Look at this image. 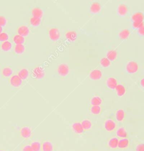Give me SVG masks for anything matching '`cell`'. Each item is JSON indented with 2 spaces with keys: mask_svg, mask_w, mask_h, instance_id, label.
Segmentation results:
<instances>
[{
  "mask_svg": "<svg viewBox=\"0 0 144 151\" xmlns=\"http://www.w3.org/2000/svg\"><path fill=\"white\" fill-rule=\"evenodd\" d=\"M2 73H3L4 76L8 77V76H10L12 75V70L10 68H6L3 70Z\"/></svg>",
  "mask_w": 144,
  "mask_h": 151,
  "instance_id": "cell-33",
  "label": "cell"
},
{
  "mask_svg": "<svg viewBox=\"0 0 144 151\" xmlns=\"http://www.w3.org/2000/svg\"><path fill=\"white\" fill-rule=\"evenodd\" d=\"M14 41L17 45H22L24 42V38L21 35H17L14 37Z\"/></svg>",
  "mask_w": 144,
  "mask_h": 151,
  "instance_id": "cell-23",
  "label": "cell"
},
{
  "mask_svg": "<svg viewBox=\"0 0 144 151\" xmlns=\"http://www.w3.org/2000/svg\"><path fill=\"white\" fill-rule=\"evenodd\" d=\"M101 9V5L98 2H94L92 4V5L91 6L90 10L91 12H93V13H96L98 12Z\"/></svg>",
  "mask_w": 144,
  "mask_h": 151,
  "instance_id": "cell-14",
  "label": "cell"
},
{
  "mask_svg": "<svg viewBox=\"0 0 144 151\" xmlns=\"http://www.w3.org/2000/svg\"><path fill=\"white\" fill-rule=\"evenodd\" d=\"M2 32V27L0 26V34H1Z\"/></svg>",
  "mask_w": 144,
  "mask_h": 151,
  "instance_id": "cell-43",
  "label": "cell"
},
{
  "mask_svg": "<svg viewBox=\"0 0 144 151\" xmlns=\"http://www.w3.org/2000/svg\"><path fill=\"white\" fill-rule=\"evenodd\" d=\"M69 67L66 64H61L58 68V72L62 76H67L69 73Z\"/></svg>",
  "mask_w": 144,
  "mask_h": 151,
  "instance_id": "cell-3",
  "label": "cell"
},
{
  "mask_svg": "<svg viewBox=\"0 0 144 151\" xmlns=\"http://www.w3.org/2000/svg\"><path fill=\"white\" fill-rule=\"evenodd\" d=\"M12 46L11 43L8 42V41H6V42H5L2 45L1 48H2L3 51H8L10 50V49L12 48Z\"/></svg>",
  "mask_w": 144,
  "mask_h": 151,
  "instance_id": "cell-24",
  "label": "cell"
},
{
  "mask_svg": "<svg viewBox=\"0 0 144 151\" xmlns=\"http://www.w3.org/2000/svg\"><path fill=\"white\" fill-rule=\"evenodd\" d=\"M117 134L118 137L123 138H126L128 136L126 131L124 128H122L119 129L117 132Z\"/></svg>",
  "mask_w": 144,
  "mask_h": 151,
  "instance_id": "cell-18",
  "label": "cell"
},
{
  "mask_svg": "<svg viewBox=\"0 0 144 151\" xmlns=\"http://www.w3.org/2000/svg\"><path fill=\"white\" fill-rule=\"evenodd\" d=\"M18 76L22 79H25L28 76V71L27 69H23L19 73Z\"/></svg>",
  "mask_w": 144,
  "mask_h": 151,
  "instance_id": "cell-27",
  "label": "cell"
},
{
  "mask_svg": "<svg viewBox=\"0 0 144 151\" xmlns=\"http://www.w3.org/2000/svg\"><path fill=\"white\" fill-rule=\"evenodd\" d=\"M118 142H119V140L117 139V138H112L110 140L109 143H108V145L110 148H115L118 147Z\"/></svg>",
  "mask_w": 144,
  "mask_h": 151,
  "instance_id": "cell-21",
  "label": "cell"
},
{
  "mask_svg": "<svg viewBox=\"0 0 144 151\" xmlns=\"http://www.w3.org/2000/svg\"><path fill=\"white\" fill-rule=\"evenodd\" d=\"M138 33L141 35H144V26L142 27L141 28L138 29Z\"/></svg>",
  "mask_w": 144,
  "mask_h": 151,
  "instance_id": "cell-41",
  "label": "cell"
},
{
  "mask_svg": "<svg viewBox=\"0 0 144 151\" xmlns=\"http://www.w3.org/2000/svg\"><path fill=\"white\" fill-rule=\"evenodd\" d=\"M73 129L77 133L81 134L83 133L84 129L83 128L82 124L80 122H75L73 125Z\"/></svg>",
  "mask_w": 144,
  "mask_h": 151,
  "instance_id": "cell-11",
  "label": "cell"
},
{
  "mask_svg": "<svg viewBox=\"0 0 144 151\" xmlns=\"http://www.w3.org/2000/svg\"><path fill=\"white\" fill-rule=\"evenodd\" d=\"M32 14L35 18L40 19L43 15V12L40 8H35L32 11Z\"/></svg>",
  "mask_w": 144,
  "mask_h": 151,
  "instance_id": "cell-15",
  "label": "cell"
},
{
  "mask_svg": "<svg viewBox=\"0 0 144 151\" xmlns=\"http://www.w3.org/2000/svg\"><path fill=\"white\" fill-rule=\"evenodd\" d=\"M141 85L144 87V79H142V81H141Z\"/></svg>",
  "mask_w": 144,
  "mask_h": 151,
  "instance_id": "cell-42",
  "label": "cell"
},
{
  "mask_svg": "<svg viewBox=\"0 0 144 151\" xmlns=\"http://www.w3.org/2000/svg\"><path fill=\"white\" fill-rule=\"evenodd\" d=\"M82 125L84 129L87 130V129H89L91 128L92 126V124H91V122L88 120H84L82 122Z\"/></svg>",
  "mask_w": 144,
  "mask_h": 151,
  "instance_id": "cell-30",
  "label": "cell"
},
{
  "mask_svg": "<svg viewBox=\"0 0 144 151\" xmlns=\"http://www.w3.org/2000/svg\"><path fill=\"white\" fill-rule=\"evenodd\" d=\"M30 146L33 151H41V144L39 142H34L32 143Z\"/></svg>",
  "mask_w": 144,
  "mask_h": 151,
  "instance_id": "cell-17",
  "label": "cell"
},
{
  "mask_svg": "<svg viewBox=\"0 0 144 151\" xmlns=\"http://www.w3.org/2000/svg\"><path fill=\"white\" fill-rule=\"evenodd\" d=\"M130 31L127 29H124L119 33V36L122 39H126L130 35Z\"/></svg>",
  "mask_w": 144,
  "mask_h": 151,
  "instance_id": "cell-28",
  "label": "cell"
},
{
  "mask_svg": "<svg viewBox=\"0 0 144 151\" xmlns=\"http://www.w3.org/2000/svg\"><path fill=\"white\" fill-rule=\"evenodd\" d=\"M90 78L93 80H98L102 76L101 72L98 70H95L92 71L90 74Z\"/></svg>",
  "mask_w": 144,
  "mask_h": 151,
  "instance_id": "cell-8",
  "label": "cell"
},
{
  "mask_svg": "<svg viewBox=\"0 0 144 151\" xmlns=\"http://www.w3.org/2000/svg\"><path fill=\"white\" fill-rule=\"evenodd\" d=\"M126 68L128 73H135L138 70V65L134 61H131L127 64Z\"/></svg>",
  "mask_w": 144,
  "mask_h": 151,
  "instance_id": "cell-2",
  "label": "cell"
},
{
  "mask_svg": "<svg viewBox=\"0 0 144 151\" xmlns=\"http://www.w3.org/2000/svg\"><path fill=\"white\" fill-rule=\"evenodd\" d=\"M41 150L42 151H53V145L48 141H45L41 145Z\"/></svg>",
  "mask_w": 144,
  "mask_h": 151,
  "instance_id": "cell-7",
  "label": "cell"
},
{
  "mask_svg": "<svg viewBox=\"0 0 144 151\" xmlns=\"http://www.w3.org/2000/svg\"><path fill=\"white\" fill-rule=\"evenodd\" d=\"M107 86L111 89H115L117 86V81L113 78H110L107 81Z\"/></svg>",
  "mask_w": 144,
  "mask_h": 151,
  "instance_id": "cell-12",
  "label": "cell"
},
{
  "mask_svg": "<svg viewBox=\"0 0 144 151\" xmlns=\"http://www.w3.org/2000/svg\"><path fill=\"white\" fill-rule=\"evenodd\" d=\"M91 111L93 114L98 115V114H100L101 111V108L98 106H93L91 108Z\"/></svg>",
  "mask_w": 144,
  "mask_h": 151,
  "instance_id": "cell-34",
  "label": "cell"
},
{
  "mask_svg": "<svg viewBox=\"0 0 144 151\" xmlns=\"http://www.w3.org/2000/svg\"><path fill=\"white\" fill-rule=\"evenodd\" d=\"M144 18V15L141 12L135 13L132 17L134 22H143Z\"/></svg>",
  "mask_w": 144,
  "mask_h": 151,
  "instance_id": "cell-10",
  "label": "cell"
},
{
  "mask_svg": "<svg viewBox=\"0 0 144 151\" xmlns=\"http://www.w3.org/2000/svg\"><path fill=\"white\" fill-rule=\"evenodd\" d=\"M8 38L9 37L6 33H3L0 34V41H6L8 40Z\"/></svg>",
  "mask_w": 144,
  "mask_h": 151,
  "instance_id": "cell-36",
  "label": "cell"
},
{
  "mask_svg": "<svg viewBox=\"0 0 144 151\" xmlns=\"http://www.w3.org/2000/svg\"><path fill=\"white\" fill-rule=\"evenodd\" d=\"M101 64L103 65V66L106 68L109 66L110 63L108 58H103L101 60Z\"/></svg>",
  "mask_w": 144,
  "mask_h": 151,
  "instance_id": "cell-35",
  "label": "cell"
},
{
  "mask_svg": "<svg viewBox=\"0 0 144 151\" xmlns=\"http://www.w3.org/2000/svg\"><path fill=\"white\" fill-rule=\"evenodd\" d=\"M66 37L67 38L71 41H75L77 39V33L75 32L72 31V32H69L66 34Z\"/></svg>",
  "mask_w": 144,
  "mask_h": 151,
  "instance_id": "cell-20",
  "label": "cell"
},
{
  "mask_svg": "<svg viewBox=\"0 0 144 151\" xmlns=\"http://www.w3.org/2000/svg\"><path fill=\"white\" fill-rule=\"evenodd\" d=\"M136 151H144V144H140L136 147Z\"/></svg>",
  "mask_w": 144,
  "mask_h": 151,
  "instance_id": "cell-40",
  "label": "cell"
},
{
  "mask_svg": "<svg viewBox=\"0 0 144 151\" xmlns=\"http://www.w3.org/2000/svg\"><path fill=\"white\" fill-rule=\"evenodd\" d=\"M20 133L22 138L24 139H28L32 135V131L29 127H24L21 129Z\"/></svg>",
  "mask_w": 144,
  "mask_h": 151,
  "instance_id": "cell-1",
  "label": "cell"
},
{
  "mask_svg": "<svg viewBox=\"0 0 144 151\" xmlns=\"http://www.w3.org/2000/svg\"><path fill=\"white\" fill-rule=\"evenodd\" d=\"M22 151H33L30 145H25L23 148Z\"/></svg>",
  "mask_w": 144,
  "mask_h": 151,
  "instance_id": "cell-39",
  "label": "cell"
},
{
  "mask_svg": "<svg viewBox=\"0 0 144 151\" xmlns=\"http://www.w3.org/2000/svg\"><path fill=\"white\" fill-rule=\"evenodd\" d=\"M133 25L135 28L139 29L144 26V23L143 22H134L133 24Z\"/></svg>",
  "mask_w": 144,
  "mask_h": 151,
  "instance_id": "cell-37",
  "label": "cell"
},
{
  "mask_svg": "<svg viewBox=\"0 0 144 151\" xmlns=\"http://www.w3.org/2000/svg\"><path fill=\"white\" fill-rule=\"evenodd\" d=\"M128 9L126 5L124 4H121L118 7V12L121 15H125L127 14Z\"/></svg>",
  "mask_w": 144,
  "mask_h": 151,
  "instance_id": "cell-22",
  "label": "cell"
},
{
  "mask_svg": "<svg viewBox=\"0 0 144 151\" xmlns=\"http://www.w3.org/2000/svg\"><path fill=\"white\" fill-rule=\"evenodd\" d=\"M18 33L19 35L22 37L27 36L29 33V29L28 28V27L25 26H22L18 29Z\"/></svg>",
  "mask_w": 144,
  "mask_h": 151,
  "instance_id": "cell-13",
  "label": "cell"
},
{
  "mask_svg": "<svg viewBox=\"0 0 144 151\" xmlns=\"http://www.w3.org/2000/svg\"><path fill=\"white\" fill-rule=\"evenodd\" d=\"M128 145H129V140L127 139L124 138L119 141L118 147L120 148H125L128 146Z\"/></svg>",
  "mask_w": 144,
  "mask_h": 151,
  "instance_id": "cell-16",
  "label": "cell"
},
{
  "mask_svg": "<svg viewBox=\"0 0 144 151\" xmlns=\"http://www.w3.org/2000/svg\"><path fill=\"white\" fill-rule=\"evenodd\" d=\"M0 151H5V150H0Z\"/></svg>",
  "mask_w": 144,
  "mask_h": 151,
  "instance_id": "cell-44",
  "label": "cell"
},
{
  "mask_svg": "<svg viewBox=\"0 0 144 151\" xmlns=\"http://www.w3.org/2000/svg\"><path fill=\"white\" fill-rule=\"evenodd\" d=\"M115 88L117 91V94L119 96H122L125 93V91H126L125 88L124 87V86H123L121 84L117 85Z\"/></svg>",
  "mask_w": 144,
  "mask_h": 151,
  "instance_id": "cell-19",
  "label": "cell"
},
{
  "mask_svg": "<svg viewBox=\"0 0 144 151\" xmlns=\"http://www.w3.org/2000/svg\"><path fill=\"white\" fill-rule=\"evenodd\" d=\"M30 23L33 26H38L41 23V19L33 17L30 19Z\"/></svg>",
  "mask_w": 144,
  "mask_h": 151,
  "instance_id": "cell-31",
  "label": "cell"
},
{
  "mask_svg": "<svg viewBox=\"0 0 144 151\" xmlns=\"http://www.w3.org/2000/svg\"><path fill=\"white\" fill-rule=\"evenodd\" d=\"M102 100L98 97H93L91 100V104L93 106H98L101 104Z\"/></svg>",
  "mask_w": 144,
  "mask_h": 151,
  "instance_id": "cell-29",
  "label": "cell"
},
{
  "mask_svg": "<svg viewBox=\"0 0 144 151\" xmlns=\"http://www.w3.org/2000/svg\"><path fill=\"white\" fill-rule=\"evenodd\" d=\"M24 51V46L23 45H17L15 47V52L18 54H21Z\"/></svg>",
  "mask_w": 144,
  "mask_h": 151,
  "instance_id": "cell-32",
  "label": "cell"
},
{
  "mask_svg": "<svg viewBox=\"0 0 144 151\" xmlns=\"http://www.w3.org/2000/svg\"><path fill=\"white\" fill-rule=\"evenodd\" d=\"M105 128L109 132L113 130L115 128V122L111 120H107L105 124Z\"/></svg>",
  "mask_w": 144,
  "mask_h": 151,
  "instance_id": "cell-9",
  "label": "cell"
},
{
  "mask_svg": "<svg viewBox=\"0 0 144 151\" xmlns=\"http://www.w3.org/2000/svg\"><path fill=\"white\" fill-rule=\"evenodd\" d=\"M33 74L34 77L37 78V79H42L44 76H45V73L44 71L43 70V69H42L41 68H37L33 70Z\"/></svg>",
  "mask_w": 144,
  "mask_h": 151,
  "instance_id": "cell-4",
  "label": "cell"
},
{
  "mask_svg": "<svg viewBox=\"0 0 144 151\" xmlns=\"http://www.w3.org/2000/svg\"><path fill=\"white\" fill-rule=\"evenodd\" d=\"M10 81L12 86L15 87H18L22 84V79L18 76H14L12 77Z\"/></svg>",
  "mask_w": 144,
  "mask_h": 151,
  "instance_id": "cell-6",
  "label": "cell"
},
{
  "mask_svg": "<svg viewBox=\"0 0 144 151\" xmlns=\"http://www.w3.org/2000/svg\"><path fill=\"white\" fill-rule=\"evenodd\" d=\"M49 35L52 41H56L60 37V33L58 29L52 28L49 32Z\"/></svg>",
  "mask_w": 144,
  "mask_h": 151,
  "instance_id": "cell-5",
  "label": "cell"
},
{
  "mask_svg": "<svg viewBox=\"0 0 144 151\" xmlns=\"http://www.w3.org/2000/svg\"><path fill=\"white\" fill-rule=\"evenodd\" d=\"M107 57L108 59L110 61H113L114 60H115L117 57V52L115 51L114 50H111L107 54Z\"/></svg>",
  "mask_w": 144,
  "mask_h": 151,
  "instance_id": "cell-26",
  "label": "cell"
},
{
  "mask_svg": "<svg viewBox=\"0 0 144 151\" xmlns=\"http://www.w3.org/2000/svg\"><path fill=\"white\" fill-rule=\"evenodd\" d=\"M6 19L4 18V17H1L0 16V26H5L6 25Z\"/></svg>",
  "mask_w": 144,
  "mask_h": 151,
  "instance_id": "cell-38",
  "label": "cell"
},
{
  "mask_svg": "<svg viewBox=\"0 0 144 151\" xmlns=\"http://www.w3.org/2000/svg\"><path fill=\"white\" fill-rule=\"evenodd\" d=\"M124 112L122 110L118 111L116 114V117L117 120L119 122L122 121L124 117Z\"/></svg>",
  "mask_w": 144,
  "mask_h": 151,
  "instance_id": "cell-25",
  "label": "cell"
}]
</instances>
